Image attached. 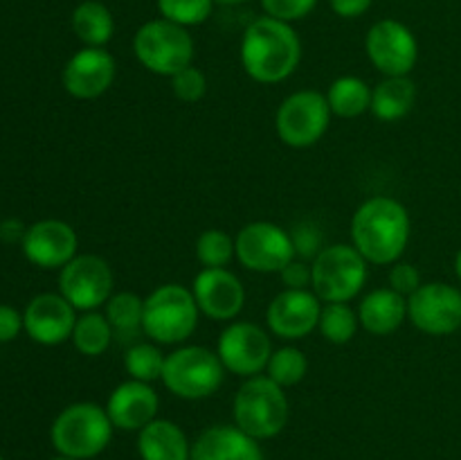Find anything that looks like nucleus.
Returning <instances> with one entry per match:
<instances>
[{
  "label": "nucleus",
  "instance_id": "obj_45",
  "mask_svg": "<svg viewBox=\"0 0 461 460\" xmlns=\"http://www.w3.org/2000/svg\"><path fill=\"white\" fill-rule=\"evenodd\" d=\"M0 460H5V458H3V455H0Z\"/></svg>",
  "mask_w": 461,
  "mask_h": 460
},
{
  "label": "nucleus",
  "instance_id": "obj_14",
  "mask_svg": "<svg viewBox=\"0 0 461 460\" xmlns=\"http://www.w3.org/2000/svg\"><path fill=\"white\" fill-rule=\"evenodd\" d=\"M408 320L428 336H448L461 329V289L448 282H423L408 298Z\"/></svg>",
  "mask_w": 461,
  "mask_h": 460
},
{
  "label": "nucleus",
  "instance_id": "obj_4",
  "mask_svg": "<svg viewBox=\"0 0 461 460\" xmlns=\"http://www.w3.org/2000/svg\"><path fill=\"white\" fill-rule=\"evenodd\" d=\"M111 418L106 406L95 401H75L54 418L50 440L59 455L75 460L97 458L113 440Z\"/></svg>",
  "mask_w": 461,
  "mask_h": 460
},
{
  "label": "nucleus",
  "instance_id": "obj_23",
  "mask_svg": "<svg viewBox=\"0 0 461 460\" xmlns=\"http://www.w3.org/2000/svg\"><path fill=\"white\" fill-rule=\"evenodd\" d=\"M138 454L142 460H192V445L178 424L156 418L138 431Z\"/></svg>",
  "mask_w": 461,
  "mask_h": 460
},
{
  "label": "nucleus",
  "instance_id": "obj_13",
  "mask_svg": "<svg viewBox=\"0 0 461 460\" xmlns=\"http://www.w3.org/2000/svg\"><path fill=\"white\" fill-rule=\"evenodd\" d=\"M369 63L385 77H410L419 61V41L405 23L383 18L365 36Z\"/></svg>",
  "mask_w": 461,
  "mask_h": 460
},
{
  "label": "nucleus",
  "instance_id": "obj_16",
  "mask_svg": "<svg viewBox=\"0 0 461 460\" xmlns=\"http://www.w3.org/2000/svg\"><path fill=\"white\" fill-rule=\"evenodd\" d=\"M117 77L115 57L106 48H81L66 61L61 84L75 99H97L111 90Z\"/></svg>",
  "mask_w": 461,
  "mask_h": 460
},
{
  "label": "nucleus",
  "instance_id": "obj_44",
  "mask_svg": "<svg viewBox=\"0 0 461 460\" xmlns=\"http://www.w3.org/2000/svg\"><path fill=\"white\" fill-rule=\"evenodd\" d=\"M50 460H75V458H66V455H57V458H50Z\"/></svg>",
  "mask_w": 461,
  "mask_h": 460
},
{
  "label": "nucleus",
  "instance_id": "obj_39",
  "mask_svg": "<svg viewBox=\"0 0 461 460\" xmlns=\"http://www.w3.org/2000/svg\"><path fill=\"white\" fill-rule=\"evenodd\" d=\"M25 329L23 314L12 305H0V343H9Z\"/></svg>",
  "mask_w": 461,
  "mask_h": 460
},
{
  "label": "nucleus",
  "instance_id": "obj_43",
  "mask_svg": "<svg viewBox=\"0 0 461 460\" xmlns=\"http://www.w3.org/2000/svg\"><path fill=\"white\" fill-rule=\"evenodd\" d=\"M214 3H221V5H241V3H248V0H214Z\"/></svg>",
  "mask_w": 461,
  "mask_h": 460
},
{
  "label": "nucleus",
  "instance_id": "obj_34",
  "mask_svg": "<svg viewBox=\"0 0 461 460\" xmlns=\"http://www.w3.org/2000/svg\"><path fill=\"white\" fill-rule=\"evenodd\" d=\"M169 84H171V93H174V97H178L180 102L185 104L201 102L207 93L205 72H203L201 68L194 66V63L192 66L183 68L178 75L171 77Z\"/></svg>",
  "mask_w": 461,
  "mask_h": 460
},
{
  "label": "nucleus",
  "instance_id": "obj_32",
  "mask_svg": "<svg viewBox=\"0 0 461 460\" xmlns=\"http://www.w3.org/2000/svg\"><path fill=\"white\" fill-rule=\"evenodd\" d=\"M306 373H309V359L304 352L295 345H284L273 352L264 374H268L277 386L291 388L304 382Z\"/></svg>",
  "mask_w": 461,
  "mask_h": 460
},
{
  "label": "nucleus",
  "instance_id": "obj_18",
  "mask_svg": "<svg viewBox=\"0 0 461 460\" xmlns=\"http://www.w3.org/2000/svg\"><path fill=\"white\" fill-rule=\"evenodd\" d=\"M27 260L39 269H59L75 260L79 253V237L68 221L41 219L27 228L21 242Z\"/></svg>",
  "mask_w": 461,
  "mask_h": 460
},
{
  "label": "nucleus",
  "instance_id": "obj_21",
  "mask_svg": "<svg viewBox=\"0 0 461 460\" xmlns=\"http://www.w3.org/2000/svg\"><path fill=\"white\" fill-rule=\"evenodd\" d=\"M192 460H266L259 440L237 424L207 427L192 445Z\"/></svg>",
  "mask_w": 461,
  "mask_h": 460
},
{
  "label": "nucleus",
  "instance_id": "obj_26",
  "mask_svg": "<svg viewBox=\"0 0 461 460\" xmlns=\"http://www.w3.org/2000/svg\"><path fill=\"white\" fill-rule=\"evenodd\" d=\"M331 113L342 120H354L372 108V86L356 75H342L331 81L327 93Z\"/></svg>",
  "mask_w": 461,
  "mask_h": 460
},
{
  "label": "nucleus",
  "instance_id": "obj_15",
  "mask_svg": "<svg viewBox=\"0 0 461 460\" xmlns=\"http://www.w3.org/2000/svg\"><path fill=\"white\" fill-rule=\"evenodd\" d=\"M322 300L313 289H284L266 309L268 332L284 341H300L318 329Z\"/></svg>",
  "mask_w": 461,
  "mask_h": 460
},
{
  "label": "nucleus",
  "instance_id": "obj_11",
  "mask_svg": "<svg viewBox=\"0 0 461 460\" xmlns=\"http://www.w3.org/2000/svg\"><path fill=\"white\" fill-rule=\"evenodd\" d=\"M273 352L268 329L250 320L228 323L216 343V354L223 368L241 379L264 374Z\"/></svg>",
  "mask_w": 461,
  "mask_h": 460
},
{
  "label": "nucleus",
  "instance_id": "obj_30",
  "mask_svg": "<svg viewBox=\"0 0 461 460\" xmlns=\"http://www.w3.org/2000/svg\"><path fill=\"white\" fill-rule=\"evenodd\" d=\"M160 347L162 345L153 341L131 343L124 354V368L129 373V379H138V382L144 383L160 382L167 359Z\"/></svg>",
  "mask_w": 461,
  "mask_h": 460
},
{
  "label": "nucleus",
  "instance_id": "obj_33",
  "mask_svg": "<svg viewBox=\"0 0 461 460\" xmlns=\"http://www.w3.org/2000/svg\"><path fill=\"white\" fill-rule=\"evenodd\" d=\"M160 18L183 27L203 25L214 12V0H158Z\"/></svg>",
  "mask_w": 461,
  "mask_h": 460
},
{
  "label": "nucleus",
  "instance_id": "obj_6",
  "mask_svg": "<svg viewBox=\"0 0 461 460\" xmlns=\"http://www.w3.org/2000/svg\"><path fill=\"white\" fill-rule=\"evenodd\" d=\"M228 370L219 354L205 345H178L165 359L162 379L171 395L187 401L207 400L223 386Z\"/></svg>",
  "mask_w": 461,
  "mask_h": 460
},
{
  "label": "nucleus",
  "instance_id": "obj_3",
  "mask_svg": "<svg viewBox=\"0 0 461 460\" xmlns=\"http://www.w3.org/2000/svg\"><path fill=\"white\" fill-rule=\"evenodd\" d=\"M234 424L255 440H270L286 428L291 418L286 388L277 386L268 374L243 379L232 401Z\"/></svg>",
  "mask_w": 461,
  "mask_h": 460
},
{
  "label": "nucleus",
  "instance_id": "obj_38",
  "mask_svg": "<svg viewBox=\"0 0 461 460\" xmlns=\"http://www.w3.org/2000/svg\"><path fill=\"white\" fill-rule=\"evenodd\" d=\"M277 275L282 278L284 289H311V282H313L311 262L300 260V257H295L293 262H288V264L284 266Z\"/></svg>",
  "mask_w": 461,
  "mask_h": 460
},
{
  "label": "nucleus",
  "instance_id": "obj_37",
  "mask_svg": "<svg viewBox=\"0 0 461 460\" xmlns=\"http://www.w3.org/2000/svg\"><path fill=\"white\" fill-rule=\"evenodd\" d=\"M387 282H390V287L394 289V291H399L401 296L410 298L419 287H421L423 278L421 271H419L417 266L410 264V262L399 260L390 266V271H387Z\"/></svg>",
  "mask_w": 461,
  "mask_h": 460
},
{
  "label": "nucleus",
  "instance_id": "obj_17",
  "mask_svg": "<svg viewBox=\"0 0 461 460\" xmlns=\"http://www.w3.org/2000/svg\"><path fill=\"white\" fill-rule=\"evenodd\" d=\"M192 293L203 316L232 323L246 305V287L230 269H201L192 282Z\"/></svg>",
  "mask_w": 461,
  "mask_h": 460
},
{
  "label": "nucleus",
  "instance_id": "obj_27",
  "mask_svg": "<svg viewBox=\"0 0 461 460\" xmlns=\"http://www.w3.org/2000/svg\"><path fill=\"white\" fill-rule=\"evenodd\" d=\"M108 323L117 341L131 343L142 334L144 320V298L135 291H117L104 305Z\"/></svg>",
  "mask_w": 461,
  "mask_h": 460
},
{
  "label": "nucleus",
  "instance_id": "obj_8",
  "mask_svg": "<svg viewBox=\"0 0 461 460\" xmlns=\"http://www.w3.org/2000/svg\"><path fill=\"white\" fill-rule=\"evenodd\" d=\"M311 289L322 302H351L365 289L369 262L354 244H331L311 262Z\"/></svg>",
  "mask_w": 461,
  "mask_h": 460
},
{
  "label": "nucleus",
  "instance_id": "obj_29",
  "mask_svg": "<svg viewBox=\"0 0 461 460\" xmlns=\"http://www.w3.org/2000/svg\"><path fill=\"white\" fill-rule=\"evenodd\" d=\"M360 327L358 311L349 302H324L318 329L331 345H347L354 341Z\"/></svg>",
  "mask_w": 461,
  "mask_h": 460
},
{
  "label": "nucleus",
  "instance_id": "obj_41",
  "mask_svg": "<svg viewBox=\"0 0 461 460\" xmlns=\"http://www.w3.org/2000/svg\"><path fill=\"white\" fill-rule=\"evenodd\" d=\"M25 233H27V228L21 224V221L9 219V221H5L3 225H0V237H3L5 242H9V244L23 242Z\"/></svg>",
  "mask_w": 461,
  "mask_h": 460
},
{
  "label": "nucleus",
  "instance_id": "obj_22",
  "mask_svg": "<svg viewBox=\"0 0 461 460\" xmlns=\"http://www.w3.org/2000/svg\"><path fill=\"white\" fill-rule=\"evenodd\" d=\"M358 320L365 332L374 336H390L408 320V298L392 287L374 289L360 300Z\"/></svg>",
  "mask_w": 461,
  "mask_h": 460
},
{
  "label": "nucleus",
  "instance_id": "obj_1",
  "mask_svg": "<svg viewBox=\"0 0 461 460\" xmlns=\"http://www.w3.org/2000/svg\"><path fill=\"white\" fill-rule=\"evenodd\" d=\"M349 233L354 248L369 264L392 266L408 248L412 219L399 198L372 197L354 212Z\"/></svg>",
  "mask_w": 461,
  "mask_h": 460
},
{
  "label": "nucleus",
  "instance_id": "obj_36",
  "mask_svg": "<svg viewBox=\"0 0 461 460\" xmlns=\"http://www.w3.org/2000/svg\"><path fill=\"white\" fill-rule=\"evenodd\" d=\"M293 248H295V257L306 262H313L318 257V253L322 251L320 244H322V235H320V228L311 221H302V224L293 225L291 230Z\"/></svg>",
  "mask_w": 461,
  "mask_h": 460
},
{
  "label": "nucleus",
  "instance_id": "obj_19",
  "mask_svg": "<svg viewBox=\"0 0 461 460\" xmlns=\"http://www.w3.org/2000/svg\"><path fill=\"white\" fill-rule=\"evenodd\" d=\"M27 336L45 347L70 341L77 323V309L61 293H39L23 311Z\"/></svg>",
  "mask_w": 461,
  "mask_h": 460
},
{
  "label": "nucleus",
  "instance_id": "obj_12",
  "mask_svg": "<svg viewBox=\"0 0 461 460\" xmlns=\"http://www.w3.org/2000/svg\"><path fill=\"white\" fill-rule=\"evenodd\" d=\"M115 275L102 255H77L59 273V293L77 311L102 309L113 296Z\"/></svg>",
  "mask_w": 461,
  "mask_h": 460
},
{
  "label": "nucleus",
  "instance_id": "obj_20",
  "mask_svg": "<svg viewBox=\"0 0 461 460\" xmlns=\"http://www.w3.org/2000/svg\"><path fill=\"white\" fill-rule=\"evenodd\" d=\"M158 410H160V395L153 383L138 382V379L117 383L106 401L108 418L120 431H142L158 418Z\"/></svg>",
  "mask_w": 461,
  "mask_h": 460
},
{
  "label": "nucleus",
  "instance_id": "obj_2",
  "mask_svg": "<svg viewBox=\"0 0 461 460\" xmlns=\"http://www.w3.org/2000/svg\"><path fill=\"white\" fill-rule=\"evenodd\" d=\"M246 75L257 84L286 81L300 68L302 41L291 23L261 16L246 27L239 48Z\"/></svg>",
  "mask_w": 461,
  "mask_h": 460
},
{
  "label": "nucleus",
  "instance_id": "obj_42",
  "mask_svg": "<svg viewBox=\"0 0 461 460\" xmlns=\"http://www.w3.org/2000/svg\"><path fill=\"white\" fill-rule=\"evenodd\" d=\"M455 273H457V278L461 282V248L457 251V255H455Z\"/></svg>",
  "mask_w": 461,
  "mask_h": 460
},
{
  "label": "nucleus",
  "instance_id": "obj_28",
  "mask_svg": "<svg viewBox=\"0 0 461 460\" xmlns=\"http://www.w3.org/2000/svg\"><path fill=\"white\" fill-rule=\"evenodd\" d=\"M113 338H115V334H113V327L111 323H108L106 314H102V311L97 309V311H81V314L77 316V323H75V329H72L70 341L79 354L102 356L104 352L111 347Z\"/></svg>",
  "mask_w": 461,
  "mask_h": 460
},
{
  "label": "nucleus",
  "instance_id": "obj_40",
  "mask_svg": "<svg viewBox=\"0 0 461 460\" xmlns=\"http://www.w3.org/2000/svg\"><path fill=\"white\" fill-rule=\"evenodd\" d=\"M374 0H329L333 14H338L340 18H358L372 7Z\"/></svg>",
  "mask_w": 461,
  "mask_h": 460
},
{
  "label": "nucleus",
  "instance_id": "obj_7",
  "mask_svg": "<svg viewBox=\"0 0 461 460\" xmlns=\"http://www.w3.org/2000/svg\"><path fill=\"white\" fill-rule=\"evenodd\" d=\"M194 52L196 45L187 27L176 25L167 18H153L144 23L133 36V54L140 66L167 79L178 75L183 68L192 66Z\"/></svg>",
  "mask_w": 461,
  "mask_h": 460
},
{
  "label": "nucleus",
  "instance_id": "obj_5",
  "mask_svg": "<svg viewBox=\"0 0 461 460\" xmlns=\"http://www.w3.org/2000/svg\"><path fill=\"white\" fill-rule=\"evenodd\" d=\"M198 318L192 287L167 282L144 298L142 334L158 345H180L196 332Z\"/></svg>",
  "mask_w": 461,
  "mask_h": 460
},
{
  "label": "nucleus",
  "instance_id": "obj_10",
  "mask_svg": "<svg viewBox=\"0 0 461 460\" xmlns=\"http://www.w3.org/2000/svg\"><path fill=\"white\" fill-rule=\"evenodd\" d=\"M237 260L252 273H279L295 260L291 230L273 221H250L234 237Z\"/></svg>",
  "mask_w": 461,
  "mask_h": 460
},
{
  "label": "nucleus",
  "instance_id": "obj_35",
  "mask_svg": "<svg viewBox=\"0 0 461 460\" xmlns=\"http://www.w3.org/2000/svg\"><path fill=\"white\" fill-rule=\"evenodd\" d=\"M318 0H261L266 16L277 18L284 23H295L309 16Z\"/></svg>",
  "mask_w": 461,
  "mask_h": 460
},
{
  "label": "nucleus",
  "instance_id": "obj_24",
  "mask_svg": "<svg viewBox=\"0 0 461 460\" xmlns=\"http://www.w3.org/2000/svg\"><path fill=\"white\" fill-rule=\"evenodd\" d=\"M417 104V84L410 77H385L372 88L374 117L381 122H399Z\"/></svg>",
  "mask_w": 461,
  "mask_h": 460
},
{
  "label": "nucleus",
  "instance_id": "obj_9",
  "mask_svg": "<svg viewBox=\"0 0 461 460\" xmlns=\"http://www.w3.org/2000/svg\"><path fill=\"white\" fill-rule=\"evenodd\" d=\"M331 117L327 95L313 88L295 90L277 106L275 131L286 147L309 149L327 135Z\"/></svg>",
  "mask_w": 461,
  "mask_h": 460
},
{
  "label": "nucleus",
  "instance_id": "obj_25",
  "mask_svg": "<svg viewBox=\"0 0 461 460\" xmlns=\"http://www.w3.org/2000/svg\"><path fill=\"white\" fill-rule=\"evenodd\" d=\"M70 25L86 48H106L115 34V18L111 9L99 0H84L77 5Z\"/></svg>",
  "mask_w": 461,
  "mask_h": 460
},
{
  "label": "nucleus",
  "instance_id": "obj_31",
  "mask_svg": "<svg viewBox=\"0 0 461 460\" xmlns=\"http://www.w3.org/2000/svg\"><path fill=\"white\" fill-rule=\"evenodd\" d=\"M196 260L203 269H228L237 260V244L230 233L221 228L203 230L196 239Z\"/></svg>",
  "mask_w": 461,
  "mask_h": 460
}]
</instances>
